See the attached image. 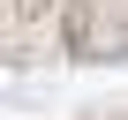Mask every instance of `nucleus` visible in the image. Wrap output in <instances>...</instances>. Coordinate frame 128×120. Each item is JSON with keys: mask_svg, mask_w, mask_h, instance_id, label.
<instances>
[{"mask_svg": "<svg viewBox=\"0 0 128 120\" xmlns=\"http://www.w3.org/2000/svg\"><path fill=\"white\" fill-rule=\"evenodd\" d=\"M60 38H68V53H90V8H83V0L60 15Z\"/></svg>", "mask_w": 128, "mask_h": 120, "instance_id": "nucleus-1", "label": "nucleus"}, {"mask_svg": "<svg viewBox=\"0 0 128 120\" xmlns=\"http://www.w3.org/2000/svg\"><path fill=\"white\" fill-rule=\"evenodd\" d=\"M8 8H15V23H45V15H53V0H8Z\"/></svg>", "mask_w": 128, "mask_h": 120, "instance_id": "nucleus-2", "label": "nucleus"}]
</instances>
